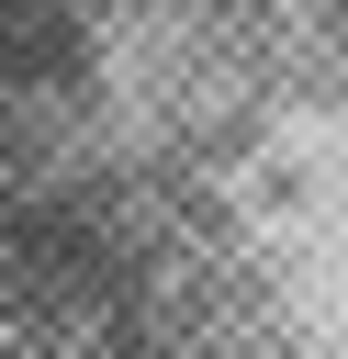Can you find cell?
<instances>
[{
	"label": "cell",
	"instance_id": "6da1fadb",
	"mask_svg": "<svg viewBox=\"0 0 348 359\" xmlns=\"http://www.w3.org/2000/svg\"><path fill=\"white\" fill-rule=\"evenodd\" d=\"M45 79H79L67 0H0V90H45Z\"/></svg>",
	"mask_w": 348,
	"mask_h": 359
}]
</instances>
